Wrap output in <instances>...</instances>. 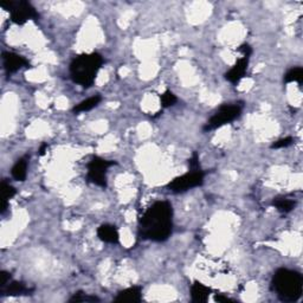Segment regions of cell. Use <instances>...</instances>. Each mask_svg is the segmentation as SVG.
I'll use <instances>...</instances> for the list:
<instances>
[{"label": "cell", "mask_w": 303, "mask_h": 303, "mask_svg": "<svg viewBox=\"0 0 303 303\" xmlns=\"http://www.w3.org/2000/svg\"><path fill=\"white\" fill-rule=\"evenodd\" d=\"M303 81V69L301 66H296L290 69L288 73L284 75V82L286 83H293V82H296L298 85H302Z\"/></svg>", "instance_id": "18"}, {"label": "cell", "mask_w": 303, "mask_h": 303, "mask_svg": "<svg viewBox=\"0 0 303 303\" xmlns=\"http://www.w3.org/2000/svg\"><path fill=\"white\" fill-rule=\"evenodd\" d=\"M16 193V188L11 186L6 180L2 181V205H0V212H2V215L5 213L7 206H9V200L11 198H13Z\"/></svg>", "instance_id": "15"}, {"label": "cell", "mask_w": 303, "mask_h": 303, "mask_svg": "<svg viewBox=\"0 0 303 303\" xmlns=\"http://www.w3.org/2000/svg\"><path fill=\"white\" fill-rule=\"evenodd\" d=\"M294 144V139L291 137H288V138H284V139H281V140H277L274 142L272 145V148L273 149H280V148H286V147H289Z\"/></svg>", "instance_id": "21"}, {"label": "cell", "mask_w": 303, "mask_h": 303, "mask_svg": "<svg viewBox=\"0 0 303 303\" xmlns=\"http://www.w3.org/2000/svg\"><path fill=\"white\" fill-rule=\"evenodd\" d=\"M0 277H2V281H0V287H4L5 284H7L11 280H12V279H11L10 274L6 273V272L0 273Z\"/></svg>", "instance_id": "24"}, {"label": "cell", "mask_w": 303, "mask_h": 303, "mask_svg": "<svg viewBox=\"0 0 303 303\" xmlns=\"http://www.w3.org/2000/svg\"><path fill=\"white\" fill-rule=\"evenodd\" d=\"M101 96L99 95H95L92 96V97H89L87 99H84V101H82L81 103H78L77 106L74 107L73 109V113L74 114H80V113H85V112H89V110L94 109L96 106L98 105L99 102H101Z\"/></svg>", "instance_id": "16"}, {"label": "cell", "mask_w": 303, "mask_h": 303, "mask_svg": "<svg viewBox=\"0 0 303 303\" xmlns=\"http://www.w3.org/2000/svg\"><path fill=\"white\" fill-rule=\"evenodd\" d=\"M238 51L243 53V57H248V58H249V57H250L251 53H252V49L249 44H243V45H241L240 48H238Z\"/></svg>", "instance_id": "23"}, {"label": "cell", "mask_w": 303, "mask_h": 303, "mask_svg": "<svg viewBox=\"0 0 303 303\" xmlns=\"http://www.w3.org/2000/svg\"><path fill=\"white\" fill-rule=\"evenodd\" d=\"M173 230V209L169 201H155L147 209L139 223V236L142 240L163 242Z\"/></svg>", "instance_id": "1"}, {"label": "cell", "mask_w": 303, "mask_h": 303, "mask_svg": "<svg viewBox=\"0 0 303 303\" xmlns=\"http://www.w3.org/2000/svg\"><path fill=\"white\" fill-rule=\"evenodd\" d=\"M142 298L141 287H130L120 291L115 297L116 302H140Z\"/></svg>", "instance_id": "12"}, {"label": "cell", "mask_w": 303, "mask_h": 303, "mask_svg": "<svg viewBox=\"0 0 303 303\" xmlns=\"http://www.w3.org/2000/svg\"><path fill=\"white\" fill-rule=\"evenodd\" d=\"M97 237L102 242L108 244H117L120 240L119 231L114 225L110 224H102L97 229Z\"/></svg>", "instance_id": "11"}, {"label": "cell", "mask_w": 303, "mask_h": 303, "mask_svg": "<svg viewBox=\"0 0 303 303\" xmlns=\"http://www.w3.org/2000/svg\"><path fill=\"white\" fill-rule=\"evenodd\" d=\"M204 177L205 174L201 170L197 171H190L184 176H180L173 179L171 183L167 185V188L174 193H183L191 188L199 187L204 184Z\"/></svg>", "instance_id": "6"}, {"label": "cell", "mask_w": 303, "mask_h": 303, "mask_svg": "<svg viewBox=\"0 0 303 303\" xmlns=\"http://www.w3.org/2000/svg\"><path fill=\"white\" fill-rule=\"evenodd\" d=\"M190 169L192 171H197V170H200V165H199V155L197 152H194L193 154H192V158L190 159Z\"/></svg>", "instance_id": "22"}, {"label": "cell", "mask_w": 303, "mask_h": 303, "mask_svg": "<svg viewBox=\"0 0 303 303\" xmlns=\"http://www.w3.org/2000/svg\"><path fill=\"white\" fill-rule=\"evenodd\" d=\"M115 161H109V160L102 159L99 156L92 158L88 163V174L87 178L91 184L96 186L107 187V170L113 165H115Z\"/></svg>", "instance_id": "7"}, {"label": "cell", "mask_w": 303, "mask_h": 303, "mask_svg": "<svg viewBox=\"0 0 303 303\" xmlns=\"http://www.w3.org/2000/svg\"><path fill=\"white\" fill-rule=\"evenodd\" d=\"M3 64L7 74H14L23 68L30 66L27 60L16 52H3Z\"/></svg>", "instance_id": "8"}, {"label": "cell", "mask_w": 303, "mask_h": 303, "mask_svg": "<svg viewBox=\"0 0 303 303\" xmlns=\"http://www.w3.org/2000/svg\"><path fill=\"white\" fill-rule=\"evenodd\" d=\"M273 287L283 302H296L303 291V277L295 270L281 268L273 277Z\"/></svg>", "instance_id": "3"}, {"label": "cell", "mask_w": 303, "mask_h": 303, "mask_svg": "<svg viewBox=\"0 0 303 303\" xmlns=\"http://www.w3.org/2000/svg\"><path fill=\"white\" fill-rule=\"evenodd\" d=\"M273 205L275 206L280 212L289 213L293 211L295 205H296V203L288 198H275L273 200Z\"/></svg>", "instance_id": "17"}, {"label": "cell", "mask_w": 303, "mask_h": 303, "mask_svg": "<svg viewBox=\"0 0 303 303\" xmlns=\"http://www.w3.org/2000/svg\"><path fill=\"white\" fill-rule=\"evenodd\" d=\"M248 65H249L248 57H242V58L238 59L236 64H234V65L225 74V78L230 82V83H232L234 85L238 84L242 78L244 77L245 73H247Z\"/></svg>", "instance_id": "9"}, {"label": "cell", "mask_w": 303, "mask_h": 303, "mask_svg": "<svg viewBox=\"0 0 303 303\" xmlns=\"http://www.w3.org/2000/svg\"><path fill=\"white\" fill-rule=\"evenodd\" d=\"M243 106L238 103H230V105H223L217 112L211 116L208 123L204 126V130H213L220 128L225 124L233 122L241 116Z\"/></svg>", "instance_id": "5"}, {"label": "cell", "mask_w": 303, "mask_h": 303, "mask_svg": "<svg viewBox=\"0 0 303 303\" xmlns=\"http://www.w3.org/2000/svg\"><path fill=\"white\" fill-rule=\"evenodd\" d=\"M3 9L9 11L11 14V20L17 25H24L27 20H37L39 14L35 7L25 0L18 2H4L0 4Z\"/></svg>", "instance_id": "4"}, {"label": "cell", "mask_w": 303, "mask_h": 303, "mask_svg": "<svg viewBox=\"0 0 303 303\" xmlns=\"http://www.w3.org/2000/svg\"><path fill=\"white\" fill-rule=\"evenodd\" d=\"M215 300L218 301V302H229V301H232V300H230V298H227L225 296H222V295H217V296L215 297Z\"/></svg>", "instance_id": "25"}, {"label": "cell", "mask_w": 303, "mask_h": 303, "mask_svg": "<svg viewBox=\"0 0 303 303\" xmlns=\"http://www.w3.org/2000/svg\"><path fill=\"white\" fill-rule=\"evenodd\" d=\"M46 149H48V145L43 144L41 146V148H39V155H44L45 152H46Z\"/></svg>", "instance_id": "26"}, {"label": "cell", "mask_w": 303, "mask_h": 303, "mask_svg": "<svg viewBox=\"0 0 303 303\" xmlns=\"http://www.w3.org/2000/svg\"><path fill=\"white\" fill-rule=\"evenodd\" d=\"M160 99H161V106L162 108H169V107H172L177 103L178 98L177 96L173 94L171 90H166L163 94L160 96Z\"/></svg>", "instance_id": "19"}, {"label": "cell", "mask_w": 303, "mask_h": 303, "mask_svg": "<svg viewBox=\"0 0 303 303\" xmlns=\"http://www.w3.org/2000/svg\"><path fill=\"white\" fill-rule=\"evenodd\" d=\"M28 158L27 156H23V158L18 159L17 162L14 163L11 171L12 178L17 181H24L26 179L27 174V165H28Z\"/></svg>", "instance_id": "14"}, {"label": "cell", "mask_w": 303, "mask_h": 303, "mask_svg": "<svg viewBox=\"0 0 303 303\" xmlns=\"http://www.w3.org/2000/svg\"><path fill=\"white\" fill-rule=\"evenodd\" d=\"M32 289L25 286L24 283L11 280L4 287H0V294L4 296H20V295H30Z\"/></svg>", "instance_id": "10"}, {"label": "cell", "mask_w": 303, "mask_h": 303, "mask_svg": "<svg viewBox=\"0 0 303 303\" xmlns=\"http://www.w3.org/2000/svg\"><path fill=\"white\" fill-rule=\"evenodd\" d=\"M102 64L103 58L99 53H83L77 56L70 63L71 80L81 87L90 88L94 84Z\"/></svg>", "instance_id": "2"}, {"label": "cell", "mask_w": 303, "mask_h": 303, "mask_svg": "<svg viewBox=\"0 0 303 303\" xmlns=\"http://www.w3.org/2000/svg\"><path fill=\"white\" fill-rule=\"evenodd\" d=\"M211 293V289L200 282H194L191 287V297L193 302H206Z\"/></svg>", "instance_id": "13"}, {"label": "cell", "mask_w": 303, "mask_h": 303, "mask_svg": "<svg viewBox=\"0 0 303 303\" xmlns=\"http://www.w3.org/2000/svg\"><path fill=\"white\" fill-rule=\"evenodd\" d=\"M99 298L96 296H90V295L84 294L83 291H78V293H75L73 297L70 298L69 302H98Z\"/></svg>", "instance_id": "20"}]
</instances>
